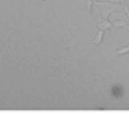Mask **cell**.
I'll return each instance as SVG.
<instances>
[{
  "label": "cell",
  "mask_w": 129,
  "mask_h": 127,
  "mask_svg": "<svg viewBox=\"0 0 129 127\" xmlns=\"http://www.w3.org/2000/svg\"><path fill=\"white\" fill-rule=\"evenodd\" d=\"M112 95H113L114 97L119 98V97H120V96H122V94H123V88H122V87L116 85V86L112 87Z\"/></svg>",
  "instance_id": "6da1fadb"
}]
</instances>
